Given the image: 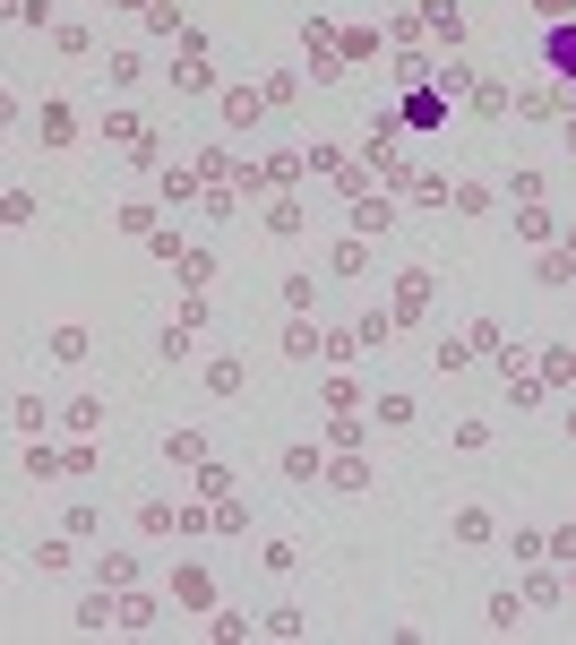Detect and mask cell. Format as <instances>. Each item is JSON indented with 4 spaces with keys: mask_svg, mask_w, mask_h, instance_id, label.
Wrapping results in <instances>:
<instances>
[{
    "mask_svg": "<svg viewBox=\"0 0 576 645\" xmlns=\"http://www.w3.org/2000/svg\"><path fill=\"white\" fill-rule=\"evenodd\" d=\"M456 542H491V508H465V516H456Z\"/></svg>",
    "mask_w": 576,
    "mask_h": 645,
    "instance_id": "8",
    "label": "cell"
},
{
    "mask_svg": "<svg viewBox=\"0 0 576 645\" xmlns=\"http://www.w3.org/2000/svg\"><path fill=\"white\" fill-rule=\"evenodd\" d=\"M78 628H121V602H104V594H95V602L78 611Z\"/></svg>",
    "mask_w": 576,
    "mask_h": 645,
    "instance_id": "9",
    "label": "cell"
},
{
    "mask_svg": "<svg viewBox=\"0 0 576 645\" xmlns=\"http://www.w3.org/2000/svg\"><path fill=\"white\" fill-rule=\"evenodd\" d=\"M353 224H362V233H387V224H396V207H387V198H362V207H353Z\"/></svg>",
    "mask_w": 576,
    "mask_h": 645,
    "instance_id": "5",
    "label": "cell"
},
{
    "mask_svg": "<svg viewBox=\"0 0 576 645\" xmlns=\"http://www.w3.org/2000/svg\"><path fill=\"white\" fill-rule=\"evenodd\" d=\"M224 121H233V129H250V121H258V95H241V86H233V95H224Z\"/></svg>",
    "mask_w": 576,
    "mask_h": 645,
    "instance_id": "11",
    "label": "cell"
},
{
    "mask_svg": "<svg viewBox=\"0 0 576 645\" xmlns=\"http://www.w3.org/2000/svg\"><path fill=\"white\" fill-rule=\"evenodd\" d=\"M559 147H568V155H576V121H568V129H559Z\"/></svg>",
    "mask_w": 576,
    "mask_h": 645,
    "instance_id": "13",
    "label": "cell"
},
{
    "mask_svg": "<svg viewBox=\"0 0 576 645\" xmlns=\"http://www.w3.org/2000/svg\"><path fill=\"white\" fill-rule=\"evenodd\" d=\"M542 61H551L559 78H576V18H559L551 35H542Z\"/></svg>",
    "mask_w": 576,
    "mask_h": 645,
    "instance_id": "1",
    "label": "cell"
},
{
    "mask_svg": "<svg viewBox=\"0 0 576 645\" xmlns=\"http://www.w3.org/2000/svg\"><path fill=\"white\" fill-rule=\"evenodd\" d=\"M61 422H69V430H104V396H78V405H69Z\"/></svg>",
    "mask_w": 576,
    "mask_h": 645,
    "instance_id": "6",
    "label": "cell"
},
{
    "mask_svg": "<svg viewBox=\"0 0 576 645\" xmlns=\"http://www.w3.org/2000/svg\"><path fill=\"white\" fill-rule=\"evenodd\" d=\"M9 422H18V430H26V439H35V430H43V422H52V405H43V396H35V387H26V396H18V405H9Z\"/></svg>",
    "mask_w": 576,
    "mask_h": 645,
    "instance_id": "2",
    "label": "cell"
},
{
    "mask_svg": "<svg viewBox=\"0 0 576 645\" xmlns=\"http://www.w3.org/2000/svg\"><path fill=\"white\" fill-rule=\"evenodd\" d=\"M112 9H138V0H112Z\"/></svg>",
    "mask_w": 576,
    "mask_h": 645,
    "instance_id": "14",
    "label": "cell"
},
{
    "mask_svg": "<svg viewBox=\"0 0 576 645\" xmlns=\"http://www.w3.org/2000/svg\"><path fill=\"white\" fill-rule=\"evenodd\" d=\"M43 147H69V104H43Z\"/></svg>",
    "mask_w": 576,
    "mask_h": 645,
    "instance_id": "7",
    "label": "cell"
},
{
    "mask_svg": "<svg viewBox=\"0 0 576 645\" xmlns=\"http://www.w3.org/2000/svg\"><path fill=\"white\" fill-rule=\"evenodd\" d=\"M52 353H61V362H86L95 344H86V327H52Z\"/></svg>",
    "mask_w": 576,
    "mask_h": 645,
    "instance_id": "4",
    "label": "cell"
},
{
    "mask_svg": "<svg viewBox=\"0 0 576 645\" xmlns=\"http://www.w3.org/2000/svg\"><path fill=\"white\" fill-rule=\"evenodd\" d=\"M241 387H250L241 362H207V396H241Z\"/></svg>",
    "mask_w": 576,
    "mask_h": 645,
    "instance_id": "3",
    "label": "cell"
},
{
    "mask_svg": "<svg viewBox=\"0 0 576 645\" xmlns=\"http://www.w3.org/2000/svg\"><path fill=\"white\" fill-rule=\"evenodd\" d=\"M534 9H542L551 26H559V18H576V0H534Z\"/></svg>",
    "mask_w": 576,
    "mask_h": 645,
    "instance_id": "12",
    "label": "cell"
},
{
    "mask_svg": "<svg viewBox=\"0 0 576 645\" xmlns=\"http://www.w3.org/2000/svg\"><path fill=\"white\" fill-rule=\"evenodd\" d=\"M104 78H112V86H129V78H147V61H138V52H112V61H104Z\"/></svg>",
    "mask_w": 576,
    "mask_h": 645,
    "instance_id": "10",
    "label": "cell"
}]
</instances>
